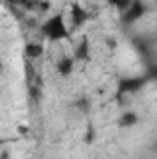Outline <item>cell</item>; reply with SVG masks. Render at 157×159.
I'll use <instances>...</instances> for the list:
<instances>
[{
    "mask_svg": "<svg viewBox=\"0 0 157 159\" xmlns=\"http://www.w3.org/2000/svg\"><path fill=\"white\" fill-rule=\"evenodd\" d=\"M39 34L43 39L50 41V43H61V41L70 39L67 17L63 13H54V15L46 17L39 24Z\"/></svg>",
    "mask_w": 157,
    "mask_h": 159,
    "instance_id": "6da1fadb",
    "label": "cell"
},
{
    "mask_svg": "<svg viewBox=\"0 0 157 159\" xmlns=\"http://www.w3.org/2000/svg\"><path fill=\"white\" fill-rule=\"evenodd\" d=\"M122 15V22L124 24H135L137 20H141L144 15H146V6L142 0H131V4L120 13Z\"/></svg>",
    "mask_w": 157,
    "mask_h": 159,
    "instance_id": "7a4b0ae2",
    "label": "cell"
},
{
    "mask_svg": "<svg viewBox=\"0 0 157 159\" xmlns=\"http://www.w3.org/2000/svg\"><path fill=\"white\" fill-rule=\"evenodd\" d=\"M146 83V78L142 76H133V78H122L118 81L117 94L118 96H126V94H135L139 93Z\"/></svg>",
    "mask_w": 157,
    "mask_h": 159,
    "instance_id": "3957f363",
    "label": "cell"
},
{
    "mask_svg": "<svg viewBox=\"0 0 157 159\" xmlns=\"http://www.w3.org/2000/svg\"><path fill=\"white\" fill-rule=\"evenodd\" d=\"M89 19H91V15H89V11L81 4H78V2L70 4V7H69V20H70V26L74 30H78L83 24H87Z\"/></svg>",
    "mask_w": 157,
    "mask_h": 159,
    "instance_id": "277c9868",
    "label": "cell"
},
{
    "mask_svg": "<svg viewBox=\"0 0 157 159\" xmlns=\"http://www.w3.org/2000/svg\"><path fill=\"white\" fill-rule=\"evenodd\" d=\"M91 56H92V48H91V41L87 35H81L79 41L74 44V50H72V57L76 63H89L91 61Z\"/></svg>",
    "mask_w": 157,
    "mask_h": 159,
    "instance_id": "5b68a950",
    "label": "cell"
},
{
    "mask_svg": "<svg viewBox=\"0 0 157 159\" xmlns=\"http://www.w3.org/2000/svg\"><path fill=\"white\" fill-rule=\"evenodd\" d=\"M56 70H57V74L63 80H69L74 74V70H76V61H74V57L69 56V54L61 56V57L56 61Z\"/></svg>",
    "mask_w": 157,
    "mask_h": 159,
    "instance_id": "8992f818",
    "label": "cell"
},
{
    "mask_svg": "<svg viewBox=\"0 0 157 159\" xmlns=\"http://www.w3.org/2000/svg\"><path fill=\"white\" fill-rule=\"evenodd\" d=\"M139 113L137 111H133V109H124L122 113H120V117H118L117 124L118 128H122V129H129V128H135L137 124H139Z\"/></svg>",
    "mask_w": 157,
    "mask_h": 159,
    "instance_id": "52a82bcc",
    "label": "cell"
},
{
    "mask_svg": "<svg viewBox=\"0 0 157 159\" xmlns=\"http://www.w3.org/2000/svg\"><path fill=\"white\" fill-rule=\"evenodd\" d=\"M43 54H44V46L37 41H30V43L24 44L26 59H39V57H43Z\"/></svg>",
    "mask_w": 157,
    "mask_h": 159,
    "instance_id": "ba28073f",
    "label": "cell"
},
{
    "mask_svg": "<svg viewBox=\"0 0 157 159\" xmlns=\"http://www.w3.org/2000/svg\"><path fill=\"white\" fill-rule=\"evenodd\" d=\"M85 143L87 144H91L92 141H94V137H96V131H94V126L92 124H87V131H85Z\"/></svg>",
    "mask_w": 157,
    "mask_h": 159,
    "instance_id": "9c48e42d",
    "label": "cell"
},
{
    "mask_svg": "<svg viewBox=\"0 0 157 159\" xmlns=\"http://www.w3.org/2000/svg\"><path fill=\"white\" fill-rule=\"evenodd\" d=\"M107 46H109V48H117V41L115 39H107Z\"/></svg>",
    "mask_w": 157,
    "mask_h": 159,
    "instance_id": "30bf717a",
    "label": "cell"
},
{
    "mask_svg": "<svg viewBox=\"0 0 157 159\" xmlns=\"http://www.w3.org/2000/svg\"><path fill=\"white\" fill-rule=\"evenodd\" d=\"M105 2H107L109 6H113V7H117L118 6V0H105Z\"/></svg>",
    "mask_w": 157,
    "mask_h": 159,
    "instance_id": "8fae6325",
    "label": "cell"
},
{
    "mask_svg": "<svg viewBox=\"0 0 157 159\" xmlns=\"http://www.w3.org/2000/svg\"><path fill=\"white\" fill-rule=\"evenodd\" d=\"M0 159H9V152H2V156H0Z\"/></svg>",
    "mask_w": 157,
    "mask_h": 159,
    "instance_id": "7c38bea8",
    "label": "cell"
},
{
    "mask_svg": "<svg viewBox=\"0 0 157 159\" xmlns=\"http://www.w3.org/2000/svg\"><path fill=\"white\" fill-rule=\"evenodd\" d=\"M6 144H7V139H2V137H0V148L6 146Z\"/></svg>",
    "mask_w": 157,
    "mask_h": 159,
    "instance_id": "4fadbf2b",
    "label": "cell"
},
{
    "mask_svg": "<svg viewBox=\"0 0 157 159\" xmlns=\"http://www.w3.org/2000/svg\"><path fill=\"white\" fill-rule=\"evenodd\" d=\"M2 70H4V63L0 61V74H2Z\"/></svg>",
    "mask_w": 157,
    "mask_h": 159,
    "instance_id": "5bb4252c",
    "label": "cell"
}]
</instances>
